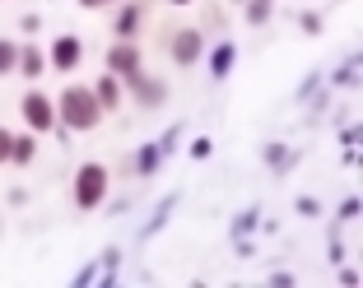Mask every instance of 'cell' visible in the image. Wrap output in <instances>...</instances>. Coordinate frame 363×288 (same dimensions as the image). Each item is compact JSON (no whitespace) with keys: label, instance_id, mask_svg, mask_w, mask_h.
Wrapping results in <instances>:
<instances>
[{"label":"cell","instance_id":"cell-1","mask_svg":"<svg viewBox=\"0 0 363 288\" xmlns=\"http://www.w3.org/2000/svg\"><path fill=\"white\" fill-rule=\"evenodd\" d=\"M103 103L94 98V84H65L61 93H56V126L65 130H79V135H89V130L103 126Z\"/></svg>","mask_w":363,"mask_h":288},{"label":"cell","instance_id":"cell-2","mask_svg":"<svg viewBox=\"0 0 363 288\" xmlns=\"http://www.w3.org/2000/svg\"><path fill=\"white\" fill-rule=\"evenodd\" d=\"M107 191H112V172L103 163H79V172H75V205L79 209H98L107 200Z\"/></svg>","mask_w":363,"mask_h":288},{"label":"cell","instance_id":"cell-3","mask_svg":"<svg viewBox=\"0 0 363 288\" xmlns=\"http://www.w3.org/2000/svg\"><path fill=\"white\" fill-rule=\"evenodd\" d=\"M19 117L33 135H52L56 130V98H47L43 88H28V93L19 98Z\"/></svg>","mask_w":363,"mask_h":288},{"label":"cell","instance_id":"cell-4","mask_svg":"<svg viewBox=\"0 0 363 288\" xmlns=\"http://www.w3.org/2000/svg\"><path fill=\"white\" fill-rule=\"evenodd\" d=\"M121 88H126L130 98H135L140 107H163L168 103V79H159V75H150V70H145V65H140V70H130V75H121Z\"/></svg>","mask_w":363,"mask_h":288},{"label":"cell","instance_id":"cell-5","mask_svg":"<svg viewBox=\"0 0 363 288\" xmlns=\"http://www.w3.org/2000/svg\"><path fill=\"white\" fill-rule=\"evenodd\" d=\"M168 56H172V65H182V70L201 65L205 61V33L201 28H177L172 42H168Z\"/></svg>","mask_w":363,"mask_h":288},{"label":"cell","instance_id":"cell-6","mask_svg":"<svg viewBox=\"0 0 363 288\" xmlns=\"http://www.w3.org/2000/svg\"><path fill=\"white\" fill-rule=\"evenodd\" d=\"M103 65H107V75H130V70H140L145 65V56H140V42L135 38H117V42L107 47V56H103Z\"/></svg>","mask_w":363,"mask_h":288},{"label":"cell","instance_id":"cell-7","mask_svg":"<svg viewBox=\"0 0 363 288\" xmlns=\"http://www.w3.org/2000/svg\"><path fill=\"white\" fill-rule=\"evenodd\" d=\"M79 61H84V42H79L75 33H61L52 42V52H47V65H52L56 75H70V70H79Z\"/></svg>","mask_w":363,"mask_h":288},{"label":"cell","instance_id":"cell-8","mask_svg":"<svg viewBox=\"0 0 363 288\" xmlns=\"http://www.w3.org/2000/svg\"><path fill=\"white\" fill-rule=\"evenodd\" d=\"M145 10H150V0H126L117 10V23H112V38H135L140 23H145Z\"/></svg>","mask_w":363,"mask_h":288},{"label":"cell","instance_id":"cell-9","mask_svg":"<svg viewBox=\"0 0 363 288\" xmlns=\"http://www.w3.org/2000/svg\"><path fill=\"white\" fill-rule=\"evenodd\" d=\"M43 70H47L43 47H38V42H19V70H14V75H23V79H43Z\"/></svg>","mask_w":363,"mask_h":288},{"label":"cell","instance_id":"cell-10","mask_svg":"<svg viewBox=\"0 0 363 288\" xmlns=\"http://www.w3.org/2000/svg\"><path fill=\"white\" fill-rule=\"evenodd\" d=\"M94 98L103 103V112H117L121 98H126V88H121L117 75H103V79H94Z\"/></svg>","mask_w":363,"mask_h":288},{"label":"cell","instance_id":"cell-11","mask_svg":"<svg viewBox=\"0 0 363 288\" xmlns=\"http://www.w3.org/2000/svg\"><path fill=\"white\" fill-rule=\"evenodd\" d=\"M233 65H238V47L228 42V38H224V42H214V56H210V75H214V79H228V70H233Z\"/></svg>","mask_w":363,"mask_h":288},{"label":"cell","instance_id":"cell-12","mask_svg":"<svg viewBox=\"0 0 363 288\" xmlns=\"http://www.w3.org/2000/svg\"><path fill=\"white\" fill-rule=\"evenodd\" d=\"M33 159H38V135H33V130H23V135H14L10 163H14V168H28Z\"/></svg>","mask_w":363,"mask_h":288},{"label":"cell","instance_id":"cell-13","mask_svg":"<svg viewBox=\"0 0 363 288\" xmlns=\"http://www.w3.org/2000/svg\"><path fill=\"white\" fill-rule=\"evenodd\" d=\"M19 70V42H10V38H0V79L14 75Z\"/></svg>","mask_w":363,"mask_h":288},{"label":"cell","instance_id":"cell-14","mask_svg":"<svg viewBox=\"0 0 363 288\" xmlns=\"http://www.w3.org/2000/svg\"><path fill=\"white\" fill-rule=\"evenodd\" d=\"M270 14H275V0H247V23L252 28H261Z\"/></svg>","mask_w":363,"mask_h":288},{"label":"cell","instance_id":"cell-15","mask_svg":"<svg viewBox=\"0 0 363 288\" xmlns=\"http://www.w3.org/2000/svg\"><path fill=\"white\" fill-rule=\"evenodd\" d=\"M159 144H145V149H140V159H135V172H140V177H150V172L154 168H159Z\"/></svg>","mask_w":363,"mask_h":288},{"label":"cell","instance_id":"cell-16","mask_svg":"<svg viewBox=\"0 0 363 288\" xmlns=\"http://www.w3.org/2000/svg\"><path fill=\"white\" fill-rule=\"evenodd\" d=\"M10 149H14V130H5V126H0V168L10 163Z\"/></svg>","mask_w":363,"mask_h":288},{"label":"cell","instance_id":"cell-17","mask_svg":"<svg viewBox=\"0 0 363 288\" xmlns=\"http://www.w3.org/2000/svg\"><path fill=\"white\" fill-rule=\"evenodd\" d=\"M298 28L303 33H321V14H298Z\"/></svg>","mask_w":363,"mask_h":288},{"label":"cell","instance_id":"cell-18","mask_svg":"<svg viewBox=\"0 0 363 288\" xmlns=\"http://www.w3.org/2000/svg\"><path fill=\"white\" fill-rule=\"evenodd\" d=\"M354 75H359V61L345 65V75H335V84H354Z\"/></svg>","mask_w":363,"mask_h":288},{"label":"cell","instance_id":"cell-19","mask_svg":"<svg viewBox=\"0 0 363 288\" xmlns=\"http://www.w3.org/2000/svg\"><path fill=\"white\" fill-rule=\"evenodd\" d=\"M284 154H289V149H284V144H275V149H266V159H270V163H275V168H284Z\"/></svg>","mask_w":363,"mask_h":288},{"label":"cell","instance_id":"cell-20","mask_svg":"<svg viewBox=\"0 0 363 288\" xmlns=\"http://www.w3.org/2000/svg\"><path fill=\"white\" fill-rule=\"evenodd\" d=\"M191 159H210V139H196V144H191Z\"/></svg>","mask_w":363,"mask_h":288},{"label":"cell","instance_id":"cell-21","mask_svg":"<svg viewBox=\"0 0 363 288\" xmlns=\"http://www.w3.org/2000/svg\"><path fill=\"white\" fill-rule=\"evenodd\" d=\"M79 10H103V5H117V0H75Z\"/></svg>","mask_w":363,"mask_h":288},{"label":"cell","instance_id":"cell-22","mask_svg":"<svg viewBox=\"0 0 363 288\" xmlns=\"http://www.w3.org/2000/svg\"><path fill=\"white\" fill-rule=\"evenodd\" d=\"M168 5H196V0H168Z\"/></svg>","mask_w":363,"mask_h":288}]
</instances>
